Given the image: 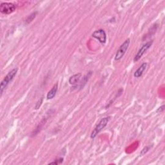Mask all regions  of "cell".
Wrapping results in <instances>:
<instances>
[{
	"mask_svg": "<svg viewBox=\"0 0 165 165\" xmlns=\"http://www.w3.org/2000/svg\"><path fill=\"white\" fill-rule=\"evenodd\" d=\"M17 70H18V69L17 68L11 70L1 82V84H0V94H1V96H2L3 91L6 89V88L7 87L8 85L10 83V82L13 81V79L16 75Z\"/></svg>",
	"mask_w": 165,
	"mask_h": 165,
	"instance_id": "6da1fadb",
	"label": "cell"
},
{
	"mask_svg": "<svg viewBox=\"0 0 165 165\" xmlns=\"http://www.w3.org/2000/svg\"><path fill=\"white\" fill-rule=\"evenodd\" d=\"M110 118H111L110 117H104V118L101 119V121L98 123L97 125L96 126L95 128H94L93 131L92 132L91 135H90L91 139L95 138L97 135V134L103 130L106 127V126L107 125L108 123L110 120Z\"/></svg>",
	"mask_w": 165,
	"mask_h": 165,
	"instance_id": "7a4b0ae2",
	"label": "cell"
},
{
	"mask_svg": "<svg viewBox=\"0 0 165 165\" xmlns=\"http://www.w3.org/2000/svg\"><path fill=\"white\" fill-rule=\"evenodd\" d=\"M130 43V40L129 38H128L124 41V43L119 46V48L118 50H117L115 56L116 61L120 60L124 56V55L125 54V53L129 47Z\"/></svg>",
	"mask_w": 165,
	"mask_h": 165,
	"instance_id": "3957f363",
	"label": "cell"
},
{
	"mask_svg": "<svg viewBox=\"0 0 165 165\" xmlns=\"http://www.w3.org/2000/svg\"><path fill=\"white\" fill-rule=\"evenodd\" d=\"M152 44H153V40H151V41H148V42H146L145 45H143L142 47H141V48L138 50L136 55L135 56L134 58V61L137 62L138 61H139L141 58V57L143 56L145 53L150 48Z\"/></svg>",
	"mask_w": 165,
	"mask_h": 165,
	"instance_id": "277c9868",
	"label": "cell"
},
{
	"mask_svg": "<svg viewBox=\"0 0 165 165\" xmlns=\"http://www.w3.org/2000/svg\"><path fill=\"white\" fill-rule=\"evenodd\" d=\"M16 5L12 3H2L0 5V11L5 14H10L16 10Z\"/></svg>",
	"mask_w": 165,
	"mask_h": 165,
	"instance_id": "5b68a950",
	"label": "cell"
},
{
	"mask_svg": "<svg viewBox=\"0 0 165 165\" xmlns=\"http://www.w3.org/2000/svg\"><path fill=\"white\" fill-rule=\"evenodd\" d=\"M54 111H52V110H49L48 112H47V114H46V116L43 117V118L42 119V120H41L40 121V123L38 124V125L37 126V127L36 128V129L34 130L33 131L32 134V137H34L35 136V135H36L41 130H42L43 126L45 125V124L46 123V122L47 121V120H48L49 117L50 116L51 114H52V112Z\"/></svg>",
	"mask_w": 165,
	"mask_h": 165,
	"instance_id": "8992f818",
	"label": "cell"
},
{
	"mask_svg": "<svg viewBox=\"0 0 165 165\" xmlns=\"http://www.w3.org/2000/svg\"><path fill=\"white\" fill-rule=\"evenodd\" d=\"M92 36L97 39L101 44H105L107 41V34L103 29H99V30L94 32Z\"/></svg>",
	"mask_w": 165,
	"mask_h": 165,
	"instance_id": "52a82bcc",
	"label": "cell"
},
{
	"mask_svg": "<svg viewBox=\"0 0 165 165\" xmlns=\"http://www.w3.org/2000/svg\"><path fill=\"white\" fill-rule=\"evenodd\" d=\"M81 74L79 73L77 74H74L69 79V82L70 85H72L74 86L73 88L76 87L78 86V84L80 82L81 78Z\"/></svg>",
	"mask_w": 165,
	"mask_h": 165,
	"instance_id": "ba28073f",
	"label": "cell"
},
{
	"mask_svg": "<svg viewBox=\"0 0 165 165\" xmlns=\"http://www.w3.org/2000/svg\"><path fill=\"white\" fill-rule=\"evenodd\" d=\"M146 67H147V63H143L141 64V66L136 70H135V72H134V77L136 78L141 77V75H142L143 73L145 72Z\"/></svg>",
	"mask_w": 165,
	"mask_h": 165,
	"instance_id": "9c48e42d",
	"label": "cell"
},
{
	"mask_svg": "<svg viewBox=\"0 0 165 165\" xmlns=\"http://www.w3.org/2000/svg\"><path fill=\"white\" fill-rule=\"evenodd\" d=\"M57 87H58L57 83H56L54 86H53L52 89L48 93H47V95H46L47 99H49V100L52 99L56 96L57 92Z\"/></svg>",
	"mask_w": 165,
	"mask_h": 165,
	"instance_id": "30bf717a",
	"label": "cell"
},
{
	"mask_svg": "<svg viewBox=\"0 0 165 165\" xmlns=\"http://www.w3.org/2000/svg\"><path fill=\"white\" fill-rule=\"evenodd\" d=\"M92 74V72L90 71L89 72H88L86 75H85L83 78H82V79L81 81H80L79 82V87L80 88H83L84 86L86 85V82L88 81V79H89V78L91 77V75Z\"/></svg>",
	"mask_w": 165,
	"mask_h": 165,
	"instance_id": "8fae6325",
	"label": "cell"
},
{
	"mask_svg": "<svg viewBox=\"0 0 165 165\" xmlns=\"http://www.w3.org/2000/svg\"><path fill=\"white\" fill-rule=\"evenodd\" d=\"M37 14H38L37 12H34V13H32L31 15H29L28 16L27 18V20H26V23H30L31 22H32L34 20V19L35 18V17H36Z\"/></svg>",
	"mask_w": 165,
	"mask_h": 165,
	"instance_id": "7c38bea8",
	"label": "cell"
},
{
	"mask_svg": "<svg viewBox=\"0 0 165 165\" xmlns=\"http://www.w3.org/2000/svg\"><path fill=\"white\" fill-rule=\"evenodd\" d=\"M43 101V96H42V97H41L39 101L37 102V103L36 105V107H35V110H38L41 107V105H42Z\"/></svg>",
	"mask_w": 165,
	"mask_h": 165,
	"instance_id": "4fadbf2b",
	"label": "cell"
},
{
	"mask_svg": "<svg viewBox=\"0 0 165 165\" xmlns=\"http://www.w3.org/2000/svg\"><path fill=\"white\" fill-rule=\"evenodd\" d=\"M150 149V146H146L142 150V151L141 152V155L143 156L145 155L147 152H148V150Z\"/></svg>",
	"mask_w": 165,
	"mask_h": 165,
	"instance_id": "5bb4252c",
	"label": "cell"
},
{
	"mask_svg": "<svg viewBox=\"0 0 165 165\" xmlns=\"http://www.w3.org/2000/svg\"><path fill=\"white\" fill-rule=\"evenodd\" d=\"M63 158H60V159H58V160H56V161L54 162H52V163H49V164H60V163H63Z\"/></svg>",
	"mask_w": 165,
	"mask_h": 165,
	"instance_id": "9a60e30c",
	"label": "cell"
},
{
	"mask_svg": "<svg viewBox=\"0 0 165 165\" xmlns=\"http://www.w3.org/2000/svg\"><path fill=\"white\" fill-rule=\"evenodd\" d=\"M164 105H163L162 107H161L160 108H159V109L157 110V112H161L162 111L164 110Z\"/></svg>",
	"mask_w": 165,
	"mask_h": 165,
	"instance_id": "2e32d148",
	"label": "cell"
}]
</instances>
